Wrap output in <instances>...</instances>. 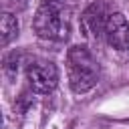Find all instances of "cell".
I'll list each match as a JSON object with an SVG mask.
<instances>
[{"label":"cell","mask_w":129,"mask_h":129,"mask_svg":"<svg viewBox=\"0 0 129 129\" xmlns=\"http://www.w3.org/2000/svg\"><path fill=\"white\" fill-rule=\"evenodd\" d=\"M67 75L69 85L75 93H89L99 83V62L87 46L75 44L67 52Z\"/></svg>","instance_id":"1"},{"label":"cell","mask_w":129,"mask_h":129,"mask_svg":"<svg viewBox=\"0 0 129 129\" xmlns=\"http://www.w3.org/2000/svg\"><path fill=\"white\" fill-rule=\"evenodd\" d=\"M16 36H18V20H16L14 14L4 12L2 20H0V42H2V46H8Z\"/></svg>","instance_id":"6"},{"label":"cell","mask_w":129,"mask_h":129,"mask_svg":"<svg viewBox=\"0 0 129 129\" xmlns=\"http://www.w3.org/2000/svg\"><path fill=\"white\" fill-rule=\"evenodd\" d=\"M109 14L105 12V6L101 2H93L85 8L83 16H81V28L85 32V36L99 40L101 36H105V24H107Z\"/></svg>","instance_id":"4"},{"label":"cell","mask_w":129,"mask_h":129,"mask_svg":"<svg viewBox=\"0 0 129 129\" xmlns=\"http://www.w3.org/2000/svg\"><path fill=\"white\" fill-rule=\"evenodd\" d=\"M32 28L38 38L44 40H62L67 38V22L62 16L60 0H42L34 12Z\"/></svg>","instance_id":"2"},{"label":"cell","mask_w":129,"mask_h":129,"mask_svg":"<svg viewBox=\"0 0 129 129\" xmlns=\"http://www.w3.org/2000/svg\"><path fill=\"white\" fill-rule=\"evenodd\" d=\"M26 79L32 91L46 95L56 89L58 85V69L52 60L46 58H34L26 69Z\"/></svg>","instance_id":"3"},{"label":"cell","mask_w":129,"mask_h":129,"mask_svg":"<svg viewBox=\"0 0 129 129\" xmlns=\"http://www.w3.org/2000/svg\"><path fill=\"white\" fill-rule=\"evenodd\" d=\"M26 4H28V0H12V6H14L16 10H22V8H26Z\"/></svg>","instance_id":"7"},{"label":"cell","mask_w":129,"mask_h":129,"mask_svg":"<svg viewBox=\"0 0 129 129\" xmlns=\"http://www.w3.org/2000/svg\"><path fill=\"white\" fill-rule=\"evenodd\" d=\"M105 40L115 50L129 48V22L121 12H111L105 24Z\"/></svg>","instance_id":"5"}]
</instances>
